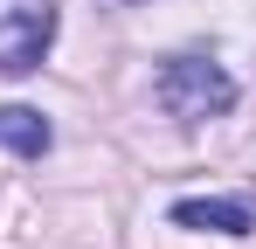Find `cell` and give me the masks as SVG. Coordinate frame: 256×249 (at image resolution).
Returning <instances> with one entry per match:
<instances>
[{
    "mask_svg": "<svg viewBox=\"0 0 256 249\" xmlns=\"http://www.w3.org/2000/svg\"><path fill=\"white\" fill-rule=\"evenodd\" d=\"M173 228H194V236H250L256 208L242 194H208V201H173Z\"/></svg>",
    "mask_w": 256,
    "mask_h": 249,
    "instance_id": "cell-3",
    "label": "cell"
},
{
    "mask_svg": "<svg viewBox=\"0 0 256 249\" xmlns=\"http://www.w3.org/2000/svg\"><path fill=\"white\" fill-rule=\"evenodd\" d=\"M48 42H56V0H7L0 7V76L42 70Z\"/></svg>",
    "mask_w": 256,
    "mask_h": 249,
    "instance_id": "cell-2",
    "label": "cell"
},
{
    "mask_svg": "<svg viewBox=\"0 0 256 249\" xmlns=\"http://www.w3.org/2000/svg\"><path fill=\"white\" fill-rule=\"evenodd\" d=\"M118 7H132V0H118Z\"/></svg>",
    "mask_w": 256,
    "mask_h": 249,
    "instance_id": "cell-5",
    "label": "cell"
},
{
    "mask_svg": "<svg viewBox=\"0 0 256 249\" xmlns=\"http://www.w3.org/2000/svg\"><path fill=\"white\" fill-rule=\"evenodd\" d=\"M0 146H7L14 160H42L48 146H56V132H48V118L28 111V104H0Z\"/></svg>",
    "mask_w": 256,
    "mask_h": 249,
    "instance_id": "cell-4",
    "label": "cell"
},
{
    "mask_svg": "<svg viewBox=\"0 0 256 249\" xmlns=\"http://www.w3.org/2000/svg\"><path fill=\"white\" fill-rule=\"evenodd\" d=\"M152 97H160V111L173 124H208V118H222L236 104V76L222 62H208V56H166Z\"/></svg>",
    "mask_w": 256,
    "mask_h": 249,
    "instance_id": "cell-1",
    "label": "cell"
}]
</instances>
